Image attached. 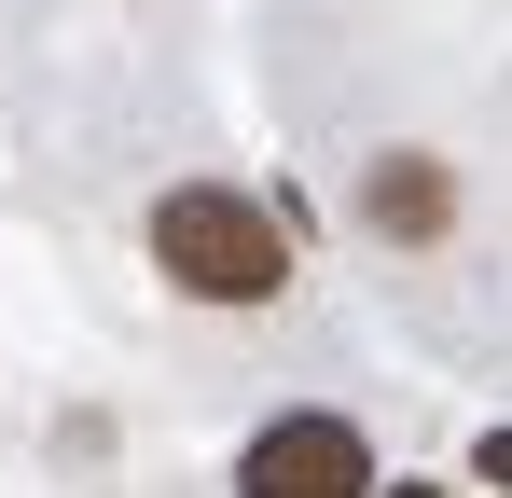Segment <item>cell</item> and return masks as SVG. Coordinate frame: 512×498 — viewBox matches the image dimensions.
I'll return each instance as SVG.
<instances>
[{
	"label": "cell",
	"instance_id": "cell-5",
	"mask_svg": "<svg viewBox=\"0 0 512 498\" xmlns=\"http://www.w3.org/2000/svg\"><path fill=\"white\" fill-rule=\"evenodd\" d=\"M374 498H443V485H374Z\"/></svg>",
	"mask_w": 512,
	"mask_h": 498
},
{
	"label": "cell",
	"instance_id": "cell-3",
	"mask_svg": "<svg viewBox=\"0 0 512 498\" xmlns=\"http://www.w3.org/2000/svg\"><path fill=\"white\" fill-rule=\"evenodd\" d=\"M443 208H457V194H443L429 153H388V166H374V236H443Z\"/></svg>",
	"mask_w": 512,
	"mask_h": 498
},
{
	"label": "cell",
	"instance_id": "cell-4",
	"mask_svg": "<svg viewBox=\"0 0 512 498\" xmlns=\"http://www.w3.org/2000/svg\"><path fill=\"white\" fill-rule=\"evenodd\" d=\"M471 471H485V485H512V429H485V443H471Z\"/></svg>",
	"mask_w": 512,
	"mask_h": 498
},
{
	"label": "cell",
	"instance_id": "cell-2",
	"mask_svg": "<svg viewBox=\"0 0 512 498\" xmlns=\"http://www.w3.org/2000/svg\"><path fill=\"white\" fill-rule=\"evenodd\" d=\"M236 498H374V443L346 415H277L236 457Z\"/></svg>",
	"mask_w": 512,
	"mask_h": 498
},
{
	"label": "cell",
	"instance_id": "cell-1",
	"mask_svg": "<svg viewBox=\"0 0 512 498\" xmlns=\"http://www.w3.org/2000/svg\"><path fill=\"white\" fill-rule=\"evenodd\" d=\"M153 263H167L194 305H277L291 291V222L263 194H222V180H180L153 208Z\"/></svg>",
	"mask_w": 512,
	"mask_h": 498
}]
</instances>
